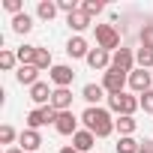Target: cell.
<instances>
[{
    "mask_svg": "<svg viewBox=\"0 0 153 153\" xmlns=\"http://www.w3.org/2000/svg\"><path fill=\"white\" fill-rule=\"evenodd\" d=\"M81 123H84V129L87 132H93L96 138H108L111 132H114V117H111V111L108 108H99V105H87L84 108V114H81Z\"/></svg>",
    "mask_w": 153,
    "mask_h": 153,
    "instance_id": "1",
    "label": "cell"
},
{
    "mask_svg": "<svg viewBox=\"0 0 153 153\" xmlns=\"http://www.w3.org/2000/svg\"><path fill=\"white\" fill-rule=\"evenodd\" d=\"M141 108V99L135 93H117V96H108V111H114L117 117H132L135 111Z\"/></svg>",
    "mask_w": 153,
    "mask_h": 153,
    "instance_id": "2",
    "label": "cell"
},
{
    "mask_svg": "<svg viewBox=\"0 0 153 153\" xmlns=\"http://www.w3.org/2000/svg\"><path fill=\"white\" fill-rule=\"evenodd\" d=\"M93 30H96V48H105L108 54L123 48L120 45V30L114 24H93Z\"/></svg>",
    "mask_w": 153,
    "mask_h": 153,
    "instance_id": "3",
    "label": "cell"
},
{
    "mask_svg": "<svg viewBox=\"0 0 153 153\" xmlns=\"http://www.w3.org/2000/svg\"><path fill=\"white\" fill-rule=\"evenodd\" d=\"M129 84V72H123V69H105L102 72V87H105V93L108 96H117V93H123V87Z\"/></svg>",
    "mask_w": 153,
    "mask_h": 153,
    "instance_id": "4",
    "label": "cell"
},
{
    "mask_svg": "<svg viewBox=\"0 0 153 153\" xmlns=\"http://www.w3.org/2000/svg\"><path fill=\"white\" fill-rule=\"evenodd\" d=\"M57 120V111L51 108V105H42V108H33L30 114H27V129H42V126H48V123H54Z\"/></svg>",
    "mask_w": 153,
    "mask_h": 153,
    "instance_id": "5",
    "label": "cell"
},
{
    "mask_svg": "<svg viewBox=\"0 0 153 153\" xmlns=\"http://www.w3.org/2000/svg\"><path fill=\"white\" fill-rule=\"evenodd\" d=\"M129 87H132L135 96L153 90V72H150V69H132V72H129Z\"/></svg>",
    "mask_w": 153,
    "mask_h": 153,
    "instance_id": "6",
    "label": "cell"
},
{
    "mask_svg": "<svg viewBox=\"0 0 153 153\" xmlns=\"http://www.w3.org/2000/svg\"><path fill=\"white\" fill-rule=\"evenodd\" d=\"M78 123H81V117H75L72 111H57V120H54V129L60 132V135H75L78 132Z\"/></svg>",
    "mask_w": 153,
    "mask_h": 153,
    "instance_id": "7",
    "label": "cell"
},
{
    "mask_svg": "<svg viewBox=\"0 0 153 153\" xmlns=\"http://www.w3.org/2000/svg\"><path fill=\"white\" fill-rule=\"evenodd\" d=\"M48 78H51L54 87H69V84L75 81V69L66 66V63H54V69L48 72Z\"/></svg>",
    "mask_w": 153,
    "mask_h": 153,
    "instance_id": "8",
    "label": "cell"
},
{
    "mask_svg": "<svg viewBox=\"0 0 153 153\" xmlns=\"http://www.w3.org/2000/svg\"><path fill=\"white\" fill-rule=\"evenodd\" d=\"M111 66H114V69H123V72L138 69V63H135V51H132V48H120V51H114V54H111Z\"/></svg>",
    "mask_w": 153,
    "mask_h": 153,
    "instance_id": "9",
    "label": "cell"
},
{
    "mask_svg": "<svg viewBox=\"0 0 153 153\" xmlns=\"http://www.w3.org/2000/svg\"><path fill=\"white\" fill-rule=\"evenodd\" d=\"M72 90L69 87H54V93H51V108L54 111H72Z\"/></svg>",
    "mask_w": 153,
    "mask_h": 153,
    "instance_id": "10",
    "label": "cell"
},
{
    "mask_svg": "<svg viewBox=\"0 0 153 153\" xmlns=\"http://www.w3.org/2000/svg\"><path fill=\"white\" fill-rule=\"evenodd\" d=\"M18 147H21L24 153H39V147H42V135H39L36 129H24V132L18 135Z\"/></svg>",
    "mask_w": 153,
    "mask_h": 153,
    "instance_id": "11",
    "label": "cell"
},
{
    "mask_svg": "<svg viewBox=\"0 0 153 153\" xmlns=\"http://www.w3.org/2000/svg\"><path fill=\"white\" fill-rule=\"evenodd\" d=\"M66 54L72 57V60H87V54H90V45H87V39L84 36H72L69 42H66Z\"/></svg>",
    "mask_w": 153,
    "mask_h": 153,
    "instance_id": "12",
    "label": "cell"
},
{
    "mask_svg": "<svg viewBox=\"0 0 153 153\" xmlns=\"http://www.w3.org/2000/svg\"><path fill=\"white\" fill-rule=\"evenodd\" d=\"M93 144H96V135L93 132H87V129H78L72 135V147L78 150V153H90L93 150Z\"/></svg>",
    "mask_w": 153,
    "mask_h": 153,
    "instance_id": "13",
    "label": "cell"
},
{
    "mask_svg": "<svg viewBox=\"0 0 153 153\" xmlns=\"http://www.w3.org/2000/svg\"><path fill=\"white\" fill-rule=\"evenodd\" d=\"M87 66H90V69H111V54H108L105 48H90Z\"/></svg>",
    "mask_w": 153,
    "mask_h": 153,
    "instance_id": "14",
    "label": "cell"
},
{
    "mask_svg": "<svg viewBox=\"0 0 153 153\" xmlns=\"http://www.w3.org/2000/svg\"><path fill=\"white\" fill-rule=\"evenodd\" d=\"M51 93H54V87H48L45 81H39V84H33V87H30V99L36 102V108L51 105Z\"/></svg>",
    "mask_w": 153,
    "mask_h": 153,
    "instance_id": "15",
    "label": "cell"
},
{
    "mask_svg": "<svg viewBox=\"0 0 153 153\" xmlns=\"http://www.w3.org/2000/svg\"><path fill=\"white\" fill-rule=\"evenodd\" d=\"M105 96H108V93H105V87H102V84H84V87H81V99H84L90 108H93V105H99Z\"/></svg>",
    "mask_w": 153,
    "mask_h": 153,
    "instance_id": "16",
    "label": "cell"
},
{
    "mask_svg": "<svg viewBox=\"0 0 153 153\" xmlns=\"http://www.w3.org/2000/svg\"><path fill=\"white\" fill-rule=\"evenodd\" d=\"M15 81L24 84V87L39 84V69H36V66H18V69H15Z\"/></svg>",
    "mask_w": 153,
    "mask_h": 153,
    "instance_id": "17",
    "label": "cell"
},
{
    "mask_svg": "<svg viewBox=\"0 0 153 153\" xmlns=\"http://www.w3.org/2000/svg\"><path fill=\"white\" fill-rule=\"evenodd\" d=\"M66 24L75 30V36H81V30H87V27H90V15H87L84 9H78V12L66 15Z\"/></svg>",
    "mask_w": 153,
    "mask_h": 153,
    "instance_id": "18",
    "label": "cell"
},
{
    "mask_svg": "<svg viewBox=\"0 0 153 153\" xmlns=\"http://www.w3.org/2000/svg\"><path fill=\"white\" fill-rule=\"evenodd\" d=\"M12 30H15L18 36H27V33L33 30V18H30L27 12H21V15H15V18H12Z\"/></svg>",
    "mask_w": 153,
    "mask_h": 153,
    "instance_id": "19",
    "label": "cell"
},
{
    "mask_svg": "<svg viewBox=\"0 0 153 153\" xmlns=\"http://www.w3.org/2000/svg\"><path fill=\"white\" fill-rule=\"evenodd\" d=\"M33 66H36L39 72H45V69L51 72V69H54V57H51V51H48V48H36V60H33Z\"/></svg>",
    "mask_w": 153,
    "mask_h": 153,
    "instance_id": "20",
    "label": "cell"
},
{
    "mask_svg": "<svg viewBox=\"0 0 153 153\" xmlns=\"http://www.w3.org/2000/svg\"><path fill=\"white\" fill-rule=\"evenodd\" d=\"M114 150L117 153H141V141H135L132 135H123V138H117Z\"/></svg>",
    "mask_w": 153,
    "mask_h": 153,
    "instance_id": "21",
    "label": "cell"
},
{
    "mask_svg": "<svg viewBox=\"0 0 153 153\" xmlns=\"http://www.w3.org/2000/svg\"><path fill=\"white\" fill-rule=\"evenodd\" d=\"M135 129H138V120L135 117H117L114 120V132H120V138L123 135H132Z\"/></svg>",
    "mask_w": 153,
    "mask_h": 153,
    "instance_id": "22",
    "label": "cell"
},
{
    "mask_svg": "<svg viewBox=\"0 0 153 153\" xmlns=\"http://www.w3.org/2000/svg\"><path fill=\"white\" fill-rule=\"evenodd\" d=\"M15 66H21V63H18V54L9 51V48H0V69H3V72H12Z\"/></svg>",
    "mask_w": 153,
    "mask_h": 153,
    "instance_id": "23",
    "label": "cell"
},
{
    "mask_svg": "<svg viewBox=\"0 0 153 153\" xmlns=\"http://www.w3.org/2000/svg\"><path fill=\"white\" fill-rule=\"evenodd\" d=\"M57 12H60V9H57V3H51V0H39V6H36V15H39L42 21H51Z\"/></svg>",
    "mask_w": 153,
    "mask_h": 153,
    "instance_id": "24",
    "label": "cell"
},
{
    "mask_svg": "<svg viewBox=\"0 0 153 153\" xmlns=\"http://www.w3.org/2000/svg\"><path fill=\"white\" fill-rule=\"evenodd\" d=\"M135 63H138V69H153V51L150 48H135Z\"/></svg>",
    "mask_w": 153,
    "mask_h": 153,
    "instance_id": "25",
    "label": "cell"
},
{
    "mask_svg": "<svg viewBox=\"0 0 153 153\" xmlns=\"http://www.w3.org/2000/svg\"><path fill=\"white\" fill-rule=\"evenodd\" d=\"M138 42H141V48H150V51H153V21H147V24L138 30Z\"/></svg>",
    "mask_w": 153,
    "mask_h": 153,
    "instance_id": "26",
    "label": "cell"
},
{
    "mask_svg": "<svg viewBox=\"0 0 153 153\" xmlns=\"http://www.w3.org/2000/svg\"><path fill=\"white\" fill-rule=\"evenodd\" d=\"M18 135H21V132H15L9 123H3V126H0V144H12Z\"/></svg>",
    "mask_w": 153,
    "mask_h": 153,
    "instance_id": "27",
    "label": "cell"
},
{
    "mask_svg": "<svg viewBox=\"0 0 153 153\" xmlns=\"http://www.w3.org/2000/svg\"><path fill=\"white\" fill-rule=\"evenodd\" d=\"M81 9H84V12H87V15L93 18V15H99V12H102L105 6L99 3V0H84V3H81Z\"/></svg>",
    "mask_w": 153,
    "mask_h": 153,
    "instance_id": "28",
    "label": "cell"
},
{
    "mask_svg": "<svg viewBox=\"0 0 153 153\" xmlns=\"http://www.w3.org/2000/svg\"><path fill=\"white\" fill-rule=\"evenodd\" d=\"M3 9H6V12H12V18H15V15H21V12H24V3H21V0H3Z\"/></svg>",
    "mask_w": 153,
    "mask_h": 153,
    "instance_id": "29",
    "label": "cell"
},
{
    "mask_svg": "<svg viewBox=\"0 0 153 153\" xmlns=\"http://www.w3.org/2000/svg\"><path fill=\"white\" fill-rule=\"evenodd\" d=\"M57 9H60V12H66V15H72V12H78L81 6L75 3V0H57Z\"/></svg>",
    "mask_w": 153,
    "mask_h": 153,
    "instance_id": "30",
    "label": "cell"
},
{
    "mask_svg": "<svg viewBox=\"0 0 153 153\" xmlns=\"http://www.w3.org/2000/svg\"><path fill=\"white\" fill-rule=\"evenodd\" d=\"M138 99H141V108H144V114H153V90H147V93H141Z\"/></svg>",
    "mask_w": 153,
    "mask_h": 153,
    "instance_id": "31",
    "label": "cell"
},
{
    "mask_svg": "<svg viewBox=\"0 0 153 153\" xmlns=\"http://www.w3.org/2000/svg\"><path fill=\"white\" fill-rule=\"evenodd\" d=\"M141 153H153V141H150V138L141 141Z\"/></svg>",
    "mask_w": 153,
    "mask_h": 153,
    "instance_id": "32",
    "label": "cell"
},
{
    "mask_svg": "<svg viewBox=\"0 0 153 153\" xmlns=\"http://www.w3.org/2000/svg\"><path fill=\"white\" fill-rule=\"evenodd\" d=\"M60 153H78V150H75V147L69 144V147H60Z\"/></svg>",
    "mask_w": 153,
    "mask_h": 153,
    "instance_id": "33",
    "label": "cell"
},
{
    "mask_svg": "<svg viewBox=\"0 0 153 153\" xmlns=\"http://www.w3.org/2000/svg\"><path fill=\"white\" fill-rule=\"evenodd\" d=\"M6 153H24L21 147H6Z\"/></svg>",
    "mask_w": 153,
    "mask_h": 153,
    "instance_id": "34",
    "label": "cell"
}]
</instances>
